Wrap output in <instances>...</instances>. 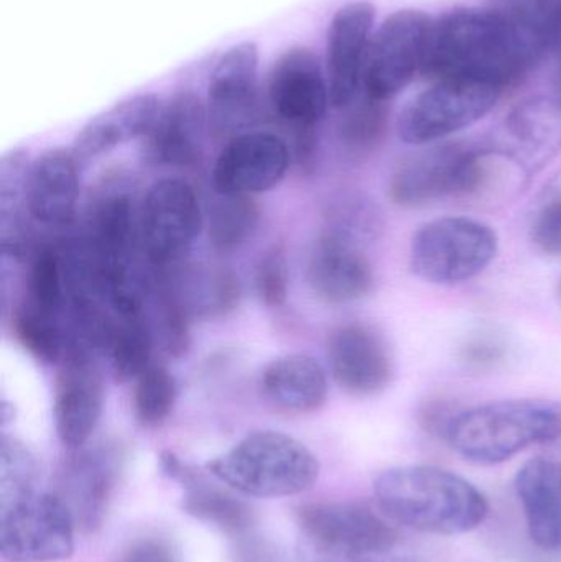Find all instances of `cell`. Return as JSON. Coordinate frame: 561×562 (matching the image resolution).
Returning <instances> with one entry per match:
<instances>
[{
  "instance_id": "obj_26",
  "label": "cell",
  "mask_w": 561,
  "mask_h": 562,
  "mask_svg": "<svg viewBox=\"0 0 561 562\" xmlns=\"http://www.w3.org/2000/svg\"><path fill=\"white\" fill-rule=\"evenodd\" d=\"M160 462L165 474L184 488L183 510L188 515L214 525L234 538L249 535L254 525V515L243 501L210 484L203 474L191 465L184 464L173 452L165 451Z\"/></svg>"
},
{
  "instance_id": "obj_15",
  "label": "cell",
  "mask_w": 561,
  "mask_h": 562,
  "mask_svg": "<svg viewBox=\"0 0 561 562\" xmlns=\"http://www.w3.org/2000/svg\"><path fill=\"white\" fill-rule=\"evenodd\" d=\"M267 98L283 125L293 131L316 128L328 111V78L313 49L293 46L270 69Z\"/></svg>"
},
{
  "instance_id": "obj_8",
  "label": "cell",
  "mask_w": 561,
  "mask_h": 562,
  "mask_svg": "<svg viewBox=\"0 0 561 562\" xmlns=\"http://www.w3.org/2000/svg\"><path fill=\"white\" fill-rule=\"evenodd\" d=\"M76 525L53 492L0 504V554L10 562H58L75 553Z\"/></svg>"
},
{
  "instance_id": "obj_33",
  "label": "cell",
  "mask_w": 561,
  "mask_h": 562,
  "mask_svg": "<svg viewBox=\"0 0 561 562\" xmlns=\"http://www.w3.org/2000/svg\"><path fill=\"white\" fill-rule=\"evenodd\" d=\"M326 233L336 234L359 244L378 239L384 229L382 214L368 198L346 194L328 204L325 213Z\"/></svg>"
},
{
  "instance_id": "obj_28",
  "label": "cell",
  "mask_w": 561,
  "mask_h": 562,
  "mask_svg": "<svg viewBox=\"0 0 561 562\" xmlns=\"http://www.w3.org/2000/svg\"><path fill=\"white\" fill-rule=\"evenodd\" d=\"M154 342V326L147 314L112 313L104 353L115 382L137 380L152 366Z\"/></svg>"
},
{
  "instance_id": "obj_22",
  "label": "cell",
  "mask_w": 561,
  "mask_h": 562,
  "mask_svg": "<svg viewBox=\"0 0 561 562\" xmlns=\"http://www.w3.org/2000/svg\"><path fill=\"white\" fill-rule=\"evenodd\" d=\"M79 170L81 161L72 150L52 148L40 155L26 183L30 220L52 231L71 226L79 203Z\"/></svg>"
},
{
  "instance_id": "obj_29",
  "label": "cell",
  "mask_w": 561,
  "mask_h": 562,
  "mask_svg": "<svg viewBox=\"0 0 561 562\" xmlns=\"http://www.w3.org/2000/svg\"><path fill=\"white\" fill-rule=\"evenodd\" d=\"M260 211L253 196L220 194L207 213V239L214 252H239L256 234Z\"/></svg>"
},
{
  "instance_id": "obj_40",
  "label": "cell",
  "mask_w": 561,
  "mask_h": 562,
  "mask_svg": "<svg viewBox=\"0 0 561 562\" xmlns=\"http://www.w3.org/2000/svg\"><path fill=\"white\" fill-rule=\"evenodd\" d=\"M299 562H424L412 554H402L397 551L389 553L364 554V557H333V554L315 553V551L300 550Z\"/></svg>"
},
{
  "instance_id": "obj_6",
  "label": "cell",
  "mask_w": 561,
  "mask_h": 562,
  "mask_svg": "<svg viewBox=\"0 0 561 562\" xmlns=\"http://www.w3.org/2000/svg\"><path fill=\"white\" fill-rule=\"evenodd\" d=\"M497 234L471 217H441L425 224L411 244L412 272L435 284L463 283L496 259Z\"/></svg>"
},
{
  "instance_id": "obj_19",
  "label": "cell",
  "mask_w": 561,
  "mask_h": 562,
  "mask_svg": "<svg viewBox=\"0 0 561 562\" xmlns=\"http://www.w3.org/2000/svg\"><path fill=\"white\" fill-rule=\"evenodd\" d=\"M326 352L333 379L349 395H378L394 379L388 340L368 324L349 323L333 329Z\"/></svg>"
},
{
  "instance_id": "obj_12",
  "label": "cell",
  "mask_w": 561,
  "mask_h": 562,
  "mask_svg": "<svg viewBox=\"0 0 561 562\" xmlns=\"http://www.w3.org/2000/svg\"><path fill=\"white\" fill-rule=\"evenodd\" d=\"M259 48L243 42L221 55L207 88V127L214 140L229 142L260 121Z\"/></svg>"
},
{
  "instance_id": "obj_25",
  "label": "cell",
  "mask_w": 561,
  "mask_h": 562,
  "mask_svg": "<svg viewBox=\"0 0 561 562\" xmlns=\"http://www.w3.org/2000/svg\"><path fill=\"white\" fill-rule=\"evenodd\" d=\"M155 273L193 319L226 316L239 304V279L226 267L175 263Z\"/></svg>"
},
{
  "instance_id": "obj_3",
  "label": "cell",
  "mask_w": 561,
  "mask_h": 562,
  "mask_svg": "<svg viewBox=\"0 0 561 562\" xmlns=\"http://www.w3.org/2000/svg\"><path fill=\"white\" fill-rule=\"evenodd\" d=\"M561 436V406L543 400H501L458 413L448 445L464 461L496 465Z\"/></svg>"
},
{
  "instance_id": "obj_23",
  "label": "cell",
  "mask_w": 561,
  "mask_h": 562,
  "mask_svg": "<svg viewBox=\"0 0 561 562\" xmlns=\"http://www.w3.org/2000/svg\"><path fill=\"white\" fill-rule=\"evenodd\" d=\"M514 487L536 547L561 553V462L543 456L530 459L517 472Z\"/></svg>"
},
{
  "instance_id": "obj_24",
  "label": "cell",
  "mask_w": 561,
  "mask_h": 562,
  "mask_svg": "<svg viewBox=\"0 0 561 562\" xmlns=\"http://www.w3.org/2000/svg\"><path fill=\"white\" fill-rule=\"evenodd\" d=\"M161 101L155 94H135L94 115L76 135L72 154L81 164L101 157L134 138H144L157 121Z\"/></svg>"
},
{
  "instance_id": "obj_16",
  "label": "cell",
  "mask_w": 561,
  "mask_h": 562,
  "mask_svg": "<svg viewBox=\"0 0 561 562\" xmlns=\"http://www.w3.org/2000/svg\"><path fill=\"white\" fill-rule=\"evenodd\" d=\"M487 148L513 161L527 177L539 173L561 151L560 99L532 95L514 105Z\"/></svg>"
},
{
  "instance_id": "obj_4",
  "label": "cell",
  "mask_w": 561,
  "mask_h": 562,
  "mask_svg": "<svg viewBox=\"0 0 561 562\" xmlns=\"http://www.w3.org/2000/svg\"><path fill=\"white\" fill-rule=\"evenodd\" d=\"M227 488L249 497L302 494L318 481L319 462L299 439L280 431H254L207 464Z\"/></svg>"
},
{
  "instance_id": "obj_13",
  "label": "cell",
  "mask_w": 561,
  "mask_h": 562,
  "mask_svg": "<svg viewBox=\"0 0 561 562\" xmlns=\"http://www.w3.org/2000/svg\"><path fill=\"white\" fill-rule=\"evenodd\" d=\"M101 353L85 344L71 342L58 363L53 395L56 435L68 451L88 445L104 406Z\"/></svg>"
},
{
  "instance_id": "obj_36",
  "label": "cell",
  "mask_w": 561,
  "mask_h": 562,
  "mask_svg": "<svg viewBox=\"0 0 561 562\" xmlns=\"http://www.w3.org/2000/svg\"><path fill=\"white\" fill-rule=\"evenodd\" d=\"M289 262L280 247H273L260 259L256 270V291L260 303L280 307L289 297Z\"/></svg>"
},
{
  "instance_id": "obj_11",
  "label": "cell",
  "mask_w": 561,
  "mask_h": 562,
  "mask_svg": "<svg viewBox=\"0 0 561 562\" xmlns=\"http://www.w3.org/2000/svg\"><path fill=\"white\" fill-rule=\"evenodd\" d=\"M203 210L197 191L178 178H165L148 188L141 203V240L154 269L180 263L203 229Z\"/></svg>"
},
{
  "instance_id": "obj_20",
  "label": "cell",
  "mask_w": 561,
  "mask_h": 562,
  "mask_svg": "<svg viewBox=\"0 0 561 562\" xmlns=\"http://www.w3.org/2000/svg\"><path fill=\"white\" fill-rule=\"evenodd\" d=\"M206 132V104L194 92H177L142 138V158L150 167H193L203 155Z\"/></svg>"
},
{
  "instance_id": "obj_32",
  "label": "cell",
  "mask_w": 561,
  "mask_h": 562,
  "mask_svg": "<svg viewBox=\"0 0 561 562\" xmlns=\"http://www.w3.org/2000/svg\"><path fill=\"white\" fill-rule=\"evenodd\" d=\"M343 111L345 117L338 127L343 147L351 154H366L378 147L388 131V102L374 101L364 94Z\"/></svg>"
},
{
  "instance_id": "obj_2",
  "label": "cell",
  "mask_w": 561,
  "mask_h": 562,
  "mask_svg": "<svg viewBox=\"0 0 561 562\" xmlns=\"http://www.w3.org/2000/svg\"><path fill=\"white\" fill-rule=\"evenodd\" d=\"M374 495L389 518L420 533H470L490 514L486 497L471 482L434 465L389 469L375 479Z\"/></svg>"
},
{
  "instance_id": "obj_5",
  "label": "cell",
  "mask_w": 561,
  "mask_h": 562,
  "mask_svg": "<svg viewBox=\"0 0 561 562\" xmlns=\"http://www.w3.org/2000/svg\"><path fill=\"white\" fill-rule=\"evenodd\" d=\"M487 147L431 144L405 157L389 181V198L402 207H418L444 198L470 196L487 175Z\"/></svg>"
},
{
  "instance_id": "obj_27",
  "label": "cell",
  "mask_w": 561,
  "mask_h": 562,
  "mask_svg": "<svg viewBox=\"0 0 561 562\" xmlns=\"http://www.w3.org/2000/svg\"><path fill=\"white\" fill-rule=\"evenodd\" d=\"M260 389L270 405L287 413L318 412L328 398L322 363L305 353L279 357L263 369Z\"/></svg>"
},
{
  "instance_id": "obj_17",
  "label": "cell",
  "mask_w": 561,
  "mask_h": 562,
  "mask_svg": "<svg viewBox=\"0 0 561 562\" xmlns=\"http://www.w3.org/2000/svg\"><path fill=\"white\" fill-rule=\"evenodd\" d=\"M292 150L285 138L272 132L250 131L227 142L213 168L220 194L266 193L285 178Z\"/></svg>"
},
{
  "instance_id": "obj_9",
  "label": "cell",
  "mask_w": 561,
  "mask_h": 562,
  "mask_svg": "<svg viewBox=\"0 0 561 562\" xmlns=\"http://www.w3.org/2000/svg\"><path fill=\"white\" fill-rule=\"evenodd\" d=\"M434 19L417 9L397 10L372 35L362 92L389 102L424 71Z\"/></svg>"
},
{
  "instance_id": "obj_39",
  "label": "cell",
  "mask_w": 561,
  "mask_h": 562,
  "mask_svg": "<svg viewBox=\"0 0 561 562\" xmlns=\"http://www.w3.org/2000/svg\"><path fill=\"white\" fill-rule=\"evenodd\" d=\"M121 562H181L170 544L155 538H144L131 544Z\"/></svg>"
},
{
  "instance_id": "obj_30",
  "label": "cell",
  "mask_w": 561,
  "mask_h": 562,
  "mask_svg": "<svg viewBox=\"0 0 561 562\" xmlns=\"http://www.w3.org/2000/svg\"><path fill=\"white\" fill-rule=\"evenodd\" d=\"M487 7L543 53L561 48V0H490Z\"/></svg>"
},
{
  "instance_id": "obj_10",
  "label": "cell",
  "mask_w": 561,
  "mask_h": 562,
  "mask_svg": "<svg viewBox=\"0 0 561 562\" xmlns=\"http://www.w3.org/2000/svg\"><path fill=\"white\" fill-rule=\"evenodd\" d=\"M300 550L333 557H364L389 553L401 537L378 514L358 504L325 502L310 504L296 512Z\"/></svg>"
},
{
  "instance_id": "obj_38",
  "label": "cell",
  "mask_w": 561,
  "mask_h": 562,
  "mask_svg": "<svg viewBox=\"0 0 561 562\" xmlns=\"http://www.w3.org/2000/svg\"><path fill=\"white\" fill-rule=\"evenodd\" d=\"M237 543L234 548L237 562H289L285 554L267 541L257 540L250 535L236 538Z\"/></svg>"
},
{
  "instance_id": "obj_37",
  "label": "cell",
  "mask_w": 561,
  "mask_h": 562,
  "mask_svg": "<svg viewBox=\"0 0 561 562\" xmlns=\"http://www.w3.org/2000/svg\"><path fill=\"white\" fill-rule=\"evenodd\" d=\"M532 240L543 254L561 257V184L549 191L537 207Z\"/></svg>"
},
{
  "instance_id": "obj_21",
  "label": "cell",
  "mask_w": 561,
  "mask_h": 562,
  "mask_svg": "<svg viewBox=\"0 0 561 562\" xmlns=\"http://www.w3.org/2000/svg\"><path fill=\"white\" fill-rule=\"evenodd\" d=\"M306 280L319 300L345 304L371 293L374 272L359 244L325 231L310 250Z\"/></svg>"
},
{
  "instance_id": "obj_31",
  "label": "cell",
  "mask_w": 561,
  "mask_h": 562,
  "mask_svg": "<svg viewBox=\"0 0 561 562\" xmlns=\"http://www.w3.org/2000/svg\"><path fill=\"white\" fill-rule=\"evenodd\" d=\"M12 330L16 342L38 362L58 366L69 346L66 321L46 316L38 311L16 304L12 314Z\"/></svg>"
},
{
  "instance_id": "obj_18",
  "label": "cell",
  "mask_w": 561,
  "mask_h": 562,
  "mask_svg": "<svg viewBox=\"0 0 561 562\" xmlns=\"http://www.w3.org/2000/svg\"><path fill=\"white\" fill-rule=\"evenodd\" d=\"M375 9L368 0L339 7L328 26L326 78L336 109L351 105L362 92L366 59L374 35Z\"/></svg>"
},
{
  "instance_id": "obj_1",
  "label": "cell",
  "mask_w": 561,
  "mask_h": 562,
  "mask_svg": "<svg viewBox=\"0 0 561 562\" xmlns=\"http://www.w3.org/2000/svg\"><path fill=\"white\" fill-rule=\"evenodd\" d=\"M546 53L490 7H457L434 20L422 75L473 79L506 89Z\"/></svg>"
},
{
  "instance_id": "obj_7",
  "label": "cell",
  "mask_w": 561,
  "mask_h": 562,
  "mask_svg": "<svg viewBox=\"0 0 561 562\" xmlns=\"http://www.w3.org/2000/svg\"><path fill=\"white\" fill-rule=\"evenodd\" d=\"M503 92L490 82L438 79L405 105L399 115V137L415 147L437 144L490 114Z\"/></svg>"
},
{
  "instance_id": "obj_35",
  "label": "cell",
  "mask_w": 561,
  "mask_h": 562,
  "mask_svg": "<svg viewBox=\"0 0 561 562\" xmlns=\"http://www.w3.org/2000/svg\"><path fill=\"white\" fill-rule=\"evenodd\" d=\"M40 464L32 449L16 438L0 441V504L38 491Z\"/></svg>"
},
{
  "instance_id": "obj_34",
  "label": "cell",
  "mask_w": 561,
  "mask_h": 562,
  "mask_svg": "<svg viewBox=\"0 0 561 562\" xmlns=\"http://www.w3.org/2000/svg\"><path fill=\"white\" fill-rule=\"evenodd\" d=\"M177 400V380L164 366H150L135 380L134 413L141 425L160 426L173 412Z\"/></svg>"
},
{
  "instance_id": "obj_41",
  "label": "cell",
  "mask_w": 561,
  "mask_h": 562,
  "mask_svg": "<svg viewBox=\"0 0 561 562\" xmlns=\"http://www.w3.org/2000/svg\"><path fill=\"white\" fill-rule=\"evenodd\" d=\"M468 359L474 363H493L500 359V346L493 340L481 339L468 347Z\"/></svg>"
},
{
  "instance_id": "obj_14",
  "label": "cell",
  "mask_w": 561,
  "mask_h": 562,
  "mask_svg": "<svg viewBox=\"0 0 561 562\" xmlns=\"http://www.w3.org/2000/svg\"><path fill=\"white\" fill-rule=\"evenodd\" d=\"M122 461L124 454L119 445L99 442L69 451L59 464L52 492L71 515L76 530L94 531L101 527Z\"/></svg>"
}]
</instances>
